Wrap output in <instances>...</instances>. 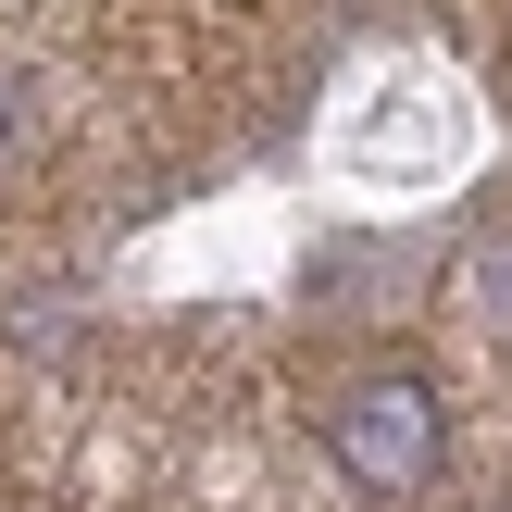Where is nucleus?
Returning <instances> with one entry per match:
<instances>
[{
	"instance_id": "nucleus-1",
	"label": "nucleus",
	"mask_w": 512,
	"mask_h": 512,
	"mask_svg": "<svg viewBox=\"0 0 512 512\" xmlns=\"http://www.w3.org/2000/svg\"><path fill=\"white\" fill-rule=\"evenodd\" d=\"M438 450H450V413H438V388L400 375V363L363 375V388H338V413H325V463L363 500H413L425 475H438Z\"/></svg>"
},
{
	"instance_id": "nucleus-2",
	"label": "nucleus",
	"mask_w": 512,
	"mask_h": 512,
	"mask_svg": "<svg viewBox=\"0 0 512 512\" xmlns=\"http://www.w3.org/2000/svg\"><path fill=\"white\" fill-rule=\"evenodd\" d=\"M13 150H25V88L0 75V163H13Z\"/></svg>"
}]
</instances>
